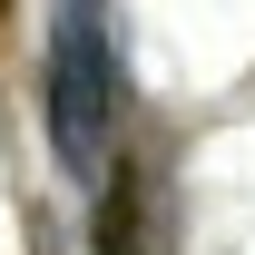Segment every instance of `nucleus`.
<instances>
[{
  "label": "nucleus",
  "instance_id": "f257e3e1",
  "mask_svg": "<svg viewBox=\"0 0 255 255\" xmlns=\"http://www.w3.org/2000/svg\"><path fill=\"white\" fill-rule=\"evenodd\" d=\"M39 108H49V157H59L69 177H98V167H108V137H118V49H108V0H59Z\"/></svg>",
  "mask_w": 255,
  "mask_h": 255
}]
</instances>
